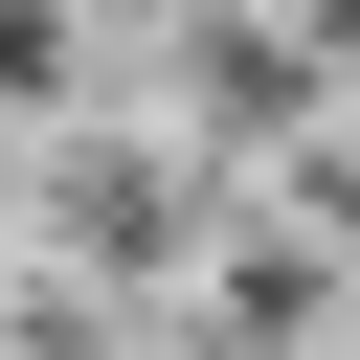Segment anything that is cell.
I'll list each match as a JSON object with an SVG mask.
<instances>
[{
    "label": "cell",
    "instance_id": "obj_1",
    "mask_svg": "<svg viewBox=\"0 0 360 360\" xmlns=\"http://www.w3.org/2000/svg\"><path fill=\"white\" fill-rule=\"evenodd\" d=\"M0 202H22V135H0Z\"/></svg>",
    "mask_w": 360,
    "mask_h": 360
}]
</instances>
